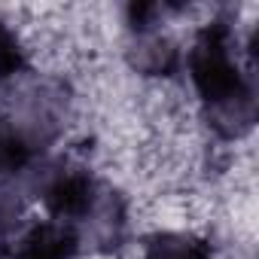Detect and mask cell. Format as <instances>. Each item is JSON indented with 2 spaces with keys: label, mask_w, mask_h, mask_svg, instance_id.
<instances>
[{
  "label": "cell",
  "mask_w": 259,
  "mask_h": 259,
  "mask_svg": "<svg viewBox=\"0 0 259 259\" xmlns=\"http://www.w3.org/2000/svg\"><path fill=\"white\" fill-rule=\"evenodd\" d=\"M189 76L220 138L232 141L250 132L256 119V92L235 55V37L226 22H213L198 34L189 52Z\"/></svg>",
  "instance_id": "1"
},
{
  "label": "cell",
  "mask_w": 259,
  "mask_h": 259,
  "mask_svg": "<svg viewBox=\"0 0 259 259\" xmlns=\"http://www.w3.org/2000/svg\"><path fill=\"white\" fill-rule=\"evenodd\" d=\"M79 250V235L67 223H40L34 226L16 250V259H73Z\"/></svg>",
  "instance_id": "2"
},
{
  "label": "cell",
  "mask_w": 259,
  "mask_h": 259,
  "mask_svg": "<svg viewBox=\"0 0 259 259\" xmlns=\"http://www.w3.org/2000/svg\"><path fill=\"white\" fill-rule=\"evenodd\" d=\"M132 64L150 76H168L177 67V46L156 28H141L132 43Z\"/></svg>",
  "instance_id": "3"
},
{
  "label": "cell",
  "mask_w": 259,
  "mask_h": 259,
  "mask_svg": "<svg viewBox=\"0 0 259 259\" xmlns=\"http://www.w3.org/2000/svg\"><path fill=\"white\" fill-rule=\"evenodd\" d=\"M141 259H210V244L189 232H159L147 241Z\"/></svg>",
  "instance_id": "4"
},
{
  "label": "cell",
  "mask_w": 259,
  "mask_h": 259,
  "mask_svg": "<svg viewBox=\"0 0 259 259\" xmlns=\"http://www.w3.org/2000/svg\"><path fill=\"white\" fill-rule=\"evenodd\" d=\"M25 67V49H22V40L16 37V31L0 22V82L16 76L19 70Z\"/></svg>",
  "instance_id": "5"
}]
</instances>
